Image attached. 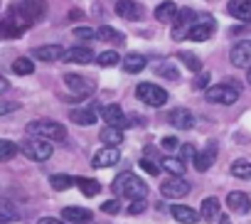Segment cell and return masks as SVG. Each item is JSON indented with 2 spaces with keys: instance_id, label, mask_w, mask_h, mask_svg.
Returning <instances> with one entry per match:
<instances>
[{
  "instance_id": "cell-31",
  "label": "cell",
  "mask_w": 251,
  "mask_h": 224,
  "mask_svg": "<svg viewBox=\"0 0 251 224\" xmlns=\"http://www.w3.org/2000/svg\"><path fill=\"white\" fill-rule=\"evenodd\" d=\"M76 185H79V190L86 195V197H96L99 192H101V182L99 180H89V177H81V180H76Z\"/></svg>"
},
{
  "instance_id": "cell-42",
  "label": "cell",
  "mask_w": 251,
  "mask_h": 224,
  "mask_svg": "<svg viewBox=\"0 0 251 224\" xmlns=\"http://www.w3.org/2000/svg\"><path fill=\"white\" fill-rule=\"evenodd\" d=\"M74 37H79V40H94L96 37V30H91V27H76L74 30Z\"/></svg>"
},
{
  "instance_id": "cell-36",
  "label": "cell",
  "mask_w": 251,
  "mask_h": 224,
  "mask_svg": "<svg viewBox=\"0 0 251 224\" xmlns=\"http://www.w3.org/2000/svg\"><path fill=\"white\" fill-rule=\"evenodd\" d=\"M180 62L190 69V72H200L202 69V62H200V57H195L192 52H180Z\"/></svg>"
},
{
  "instance_id": "cell-11",
  "label": "cell",
  "mask_w": 251,
  "mask_h": 224,
  "mask_svg": "<svg viewBox=\"0 0 251 224\" xmlns=\"http://www.w3.org/2000/svg\"><path fill=\"white\" fill-rule=\"evenodd\" d=\"M118 158H121L118 146H103V148H99V150L94 153L91 165H94V168H111V165L118 163Z\"/></svg>"
},
{
  "instance_id": "cell-5",
  "label": "cell",
  "mask_w": 251,
  "mask_h": 224,
  "mask_svg": "<svg viewBox=\"0 0 251 224\" xmlns=\"http://www.w3.org/2000/svg\"><path fill=\"white\" fill-rule=\"evenodd\" d=\"M136 96H138L146 106H153V108L168 103V91H165L163 86H158V84H151V81L138 84V86H136Z\"/></svg>"
},
{
  "instance_id": "cell-2",
  "label": "cell",
  "mask_w": 251,
  "mask_h": 224,
  "mask_svg": "<svg viewBox=\"0 0 251 224\" xmlns=\"http://www.w3.org/2000/svg\"><path fill=\"white\" fill-rule=\"evenodd\" d=\"M27 133L30 136H37V138H45V141H64L67 138V128L54 121V119H35L27 124Z\"/></svg>"
},
{
  "instance_id": "cell-44",
  "label": "cell",
  "mask_w": 251,
  "mask_h": 224,
  "mask_svg": "<svg viewBox=\"0 0 251 224\" xmlns=\"http://www.w3.org/2000/svg\"><path fill=\"white\" fill-rule=\"evenodd\" d=\"M207 84H209V74L204 72V74H200V76L195 79V84H192V86H195V89H207Z\"/></svg>"
},
{
  "instance_id": "cell-28",
  "label": "cell",
  "mask_w": 251,
  "mask_h": 224,
  "mask_svg": "<svg viewBox=\"0 0 251 224\" xmlns=\"http://www.w3.org/2000/svg\"><path fill=\"white\" fill-rule=\"evenodd\" d=\"M160 168H163L165 173L182 175V173H185V160H182V158H173V155H163V158H160Z\"/></svg>"
},
{
  "instance_id": "cell-13",
  "label": "cell",
  "mask_w": 251,
  "mask_h": 224,
  "mask_svg": "<svg viewBox=\"0 0 251 224\" xmlns=\"http://www.w3.org/2000/svg\"><path fill=\"white\" fill-rule=\"evenodd\" d=\"M168 121H170V126L177 128V131H190V128H195V114H192L190 108H175V111H170Z\"/></svg>"
},
{
  "instance_id": "cell-29",
  "label": "cell",
  "mask_w": 251,
  "mask_h": 224,
  "mask_svg": "<svg viewBox=\"0 0 251 224\" xmlns=\"http://www.w3.org/2000/svg\"><path fill=\"white\" fill-rule=\"evenodd\" d=\"M101 143H103V146H121V143H123V133H121V128H116V126H106V128L101 131Z\"/></svg>"
},
{
  "instance_id": "cell-17",
  "label": "cell",
  "mask_w": 251,
  "mask_h": 224,
  "mask_svg": "<svg viewBox=\"0 0 251 224\" xmlns=\"http://www.w3.org/2000/svg\"><path fill=\"white\" fill-rule=\"evenodd\" d=\"M214 160H217V146H214V143H209L202 153H197V155H195V160H192V163H195V170H197V173H207V170L214 165Z\"/></svg>"
},
{
  "instance_id": "cell-45",
  "label": "cell",
  "mask_w": 251,
  "mask_h": 224,
  "mask_svg": "<svg viewBox=\"0 0 251 224\" xmlns=\"http://www.w3.org/2000/svg\"><path fill=\"white\" fill-rule=\"evenodd\" d=\"M177 146H180V143H177V138H175V136H170V138H165V141H163V148H165V150H175Z\"/></svg>"
},
{
  "instance_id": "cell-9",
  "label": "cell",
  "mask_w": 251,
  "mask_h": 224,
  "mask_svg": "<svg viewBox=\"0 0 251 224\" xmlns=\"http://www.w3.org/2000/svg\"><path fill=\"white\" fill-rule=\"evenodd\" d=\"M229 62L234 67H241V69H249L251 67V40H241L231 47L229 52Z\"/></svg>"
},
{
  "instance_id": "cell-7",
  "label": "cell",
  "mask_w": 251,
  "mask_h": 224,
  "mask_svg": "<svg viewBox=\"0 0 251 224\" xmlns=\"http://www.w3.org/2000/svg\"><path fill=\"white\" fill-rule=\"evenodd\" d=\"M190 190L192 187H190V182L182 175H173V177H168V180L160 182V195L165 199H182V197L190 195Z\"/></svg>"
},
{
  "instance_id": "cell-6",
  "label": "cell",
  "mask_w": 251,
  "mask_h": 224,
  "mask_svg": "<svg viewBox=\"0 0 251 224\" xmlns=\"http://www.w3.org/2000/svg\"><path fill=\"white\" fill-rule=\"evenodd\" d=\"M214 30H217V20L212 15H197L195 23H192V27H190V32H187V40H192V42H207L214 35Z\"/></svg>"
},
{
  "instance_id": "cell-32",
  "label": "cell",
  "mask_w": 251,
  "mask_h": 224,
  "mask_svg": "<svg viewBox=\"0 0 251 224\" xmlns=\"http://www.w3.org/2000/svg\"><path fill=\"white\" fill-rule=\"evenodd\" d=\"M231 175L239 180H251V163L249 160H236L231 163Z\"/></svg>"
},
{
  "instance_id": "cell-1",
  "label": "cell",
  "mask_w": 251,
  "mask_h": 224,
  "mask_svg": "<svg viewBox=\"0 0 251 224\" xmlns=\"http://www.w3.org/2000/svg\"><path fill=\"white\" fill-rule=\"evenodd\" d=\"M113 192L118 197H128V199H138V197H146L148 195V185L133 175V173H121L116 180H113Z\"/></svg>"
},
{
  "instance_id": "cell-34",
  "label": "cell",
  "mask_w": 251,
  "mask_h": 224,
  "mask_svg": "<svg viewBox=\"0 0 251 224\" xmlns=\"http://www.w3.org/2000/svg\"><path fill=\"white\" fill-rule=\"evenodd\" d=\"M118 62H121V54L113 52V50L101 52V54L96 57V64H99V67H113V64H118Z\"/></svg>"
},
{
  "instance_id": "cell-12",
  "label": "cell",
  "mask_w": 251,
  "mask_h": 224,
  "mask_svg": "<svg viewBox=\"0 0 251 224\" xmlns=\"http://www.w3.org/2000/svg\"><path fill=\"white\" fill-rule=\"evenodd\" d=\"M64 84L74 91V94H79L81 99L84 96H89V94H94V81L91 79H86V76H81V74H64Z\"/></svg>"
},
{
  "instance_id": "cell-33",
  "label": "cell",
  "mask_w": 251,
  "mask_h": 224,
  "mask_svg": "<svg viewBox=\"0 0 251 224\" xmlns=\"http://www.w3.org/2000/svg\"><path fill=\"white\" fill-rule=\"evenodd\" d=\"M13 72H15V74H20V76H27V74H32V72H35V64H32V59L20 57V59H15V62H13Z\"/></svg>"
},
{
  "instance_id": "cell-27",
  "label": "cell",
  "mask_w": 251,
  "mask_h": 224,
  "mask_svg": "<svg viewBox=\"0 0 251 224\" xmlns=\"http://www.w3.org/2000/svg\"><path fill=\"white\" fill-rule=\"evenodd\" d=\"M96 40H101V42H111V45H123V35L118 32V30H113V27H108V25H101L99 30H96Z\"/></svg>"
},
{
  "instance_id": "cell-3",
  "label": "cell",
  "mask_w": 251,
  "mask_h": 224,
  "mask_svg": "<svg viewBox=\"0 0 251 224\" xmlns=\"http://www.w3.org/2000/svg\"><path fill=\"white\" fill-rule=\"evenodd\" d=\"M20 153L32 160V163H45L52 158L54 148H52V141H45V138H37V136H30L27 141L20 143Z\"/></svg>"
},
{
  "instance_id": "cell-41",
  "label": "cell",
  "mask_w": 251,
  "mask_h": 224,
  "mask_svg": "<svg viewBox=\"0 0 251 224\" xmlns=\"http://www.w3.org/2000/svg\"><path fill=\"white\" fill-rule=\"evenodd\" d=\"M101 212H106V214L121 212V199H108V202H103V204H101Z\"/></svg>"
},
{
  "instance_id": "cell-30",
  "label": "cell",
  "mask_w": 251,
  "mask_h": 224,
  "mask_svg": "<svg viewBox=\"0 0 251 224\" xmlns=\"http://www.w3.org/2000/svg\"><path fill=\"white\" fill-rule=\"evenodd\" d=\"M20 153V146L13 141H0V163H8Z\"/></svg>"
},
{
  "instance_id": "cell-35",
  "label": "cell",
  "mask_w": 251,
  "mask_h": 224,
  "mask_svg": "<svg viewBox=\"0 0 251 224\" xmlns=\"http://www.w3.org/2000/svg\"><path fill=\"white\" fill-rule=\"evenodd\" d=\"M155 72H158L160 76L170 79V81H175V79L180 76V69H177L175 64H170V62H163V64H158V67H155Z\"/></svg>"
},
{
  "instance_id": "cell-4",
  "label": "cell",
  "mask_w": 251,
  "mask_h": 224,
  "mask_svg": "<svg viewBox=\"0 0 251 224\" xmlns=\"http://www.w3.org/2000/svg\"><path fill=\"white\" fill-rule=\"evenodd\" d=\"M204 96H207L209 103L231 106V103L239 101V86L236 84H214V86H207Z\"/></svg>"
},
{
  "instance_id": "cell-14",
  "label": "cell",
  "mask_w": 251,
  "mask_h": 224,
  "mask_svg": "<svg viewBox=\"0 0 251 224\" xmlns=\"http://www.w3.org/2000/svg\"><path fill=\"white\" fill-rule=\"evenodd\" d=\"M116 15L126 20H141L143 18V5H138L136 0H118L116 3Z\"/></svg>"
},
{
  "instance_id": "cell-24",
  "label": "cell",
  "mask_w": 251,
  "mask_h": 224,
  "mask_svg": "<svg viewBox=\"0 0 251 224\" xmlns=\"http://www.w3.org/2000/svg\"><path fill=\"white\" fill-rule=\"evenodd\" d=\"M177 5L173 3V0H165V3H160L158 8H155V20L158 23H173L175 18H177Z\"/></svg>"
},
{
  "instance_id": "cell-47",
  "label": "cell",
  "mask_w": 251,
  "mask_h": 224,
  "mask_svg": "<svg viewBox=\"0 0 251 224\" xmlns=\"http://www.w3.org/2000/svg\"><path fill=\"white\" fill-rule=\"evenodd\" d=\"M8 89H10V84H8V79H5L3 74H0V94H5Z\"/></svg>"
},
{
  "instance_id": "cell-40",
  "label": "cell",
  "mask_w": 251,
  "mask_h": 224,
  "mask_svg": "<svg viewBox=\"0 0 251 224\" xmlns=\"http://www.w3.org/2000/svg\"><path fill=\"white\" fill-rule=\"evenodd\" d=\"M141 168H143L146 173H151V175H158V173H160V163H153V160H148V158H141Z\"/></svg>"
},
{
  "instance_id": "cell-18",
  "label": "cell",
  "mask_w": 251,
  "mask_h": 224,
  "mask_svg": "<svg viewBox=\"0 0 251 224\" xmlns=\"http://www.w3.org/2000/svg\"><path fill=\"white\" fill-rule=\"evenodd\" d=\"M226 13L241 23H251V0H229Z\"/></svg>"
},
{
  "instance_id": "cell-25",
  "label": "cell",
  "mask_w": 251,
  "mask_h": 224,
  "mask_svg": "<svg viewBox=\"0 0 251 224\" xmlns=\"http://www.w3.org/2000/svg\"><path fill=\"white\" fill-rule=\"evenodd\" d=\"M200 214L204 222H219V199L217 197H207L200 207Z\"/></svg>"
},
{
  "instance_id": "cell-46",
  "label": "cell",
  "mask_w": 251,
  "mask_h": 224,
  "mask_svg": "<svg viewBox=\"0 0 251 224\" xmlns=\"http://www.w3.org/2000/svg\"><path fill=\"white\" fill-rule=\"evenodd\" d=\"M37 224H64L62 219H54V217H42Z\"/></svg>"
},
{
  "instance_id": "cell-10",
  "label": "cell",
  "mask_w": 251,
  "mask_h": 224,
  "mask_svg": "<svg viewBox=\"0 0 251 224\" xmlns=\"http://www.w3.org/2000/svg\"><path fill=\"white\" fill-rule=\"evenodd\" d=\"M101 119L106 121V126H116V128H121V131L128 126V116L123 114V108H121L118 103L103 106V108H101Z\"/></svg>"
},
{
  "instance_id": "cell-48",
  "label": "cell",
  "mask_w": 251,
  "mask_h": 224,
  "mask_svg": "<svg viewBox=\"0 0 251 224\" xmlns=\"http://www.w3.org/2000/svg\"><path fill=\"white\" fill-rule=\"evenodd\" d=\"M249 84H251V67H249Z\"/></svg>"
},
{
  "instance_id": "cell-43",
  "label": "cell",
  "mask_w": 251,
  "mask_h": 224,
  "mask_svg": "<svg viewBox=\"0 0 251 224\" xmlns=\"http://www.w3.org/2000/svg\"><path fill=\"white\" fill-rule=\"evenodd\" d=\"M195 155H197V150H195L192 143H185V146L180 148V158H182V160H195Z\"/></svg>"
},
{
  "instance_id": "cell-8",
  "label": "cell",
  "mask_w": 251,
  "mask_h": 224,
  "mask_svg": "<svg viewBox=\"0 0 251 224\" xmlns=\"http://www.w3.org/2000/svg\"><path fill=\"white\" fill-rule=\"evenodd\" d=\"M195 18H197V13H195V10H190V8L180 10V13H177V18L173 20V23H175V27H173V40H187V32H190V27H192Z\"/></svg>"
},
{
  "instance_id": "cell-39",
  "label": "cell",
  "mask_w": 251,
  "mask_h": 224,
  "mask_svg": "<svg viewBox=\"0 0 251 224\" xmlns=\"http://www.w3.org/2000/svg\"><path fill=\"white\" fill-rule=\"evenodd\" d=\"M146 207H148V202H146V197H138V199H131V204H128V214H141V212H146Z\"/></svg>"
},
{
  "instance_id": "cell-37",
  "label": "cell",
  "mask_w": 251,
  "mask_h": 224,
  "mask_svg": "<svg viewBox=\"0 0 251 224\" xmlns=\"http://www.w3.org/2000/svg\"><path fill=\"white\" fill-rule=\"evenodd\" d=\"M50 185L62 192V190H69V187L74 185V177H69V175H52V177H50Z\"/></svg>"
},
{
  "instance_id": "cell-21",
  "label": "cell",
  "mask_w": 251,
  "mask_h": 224,
  "mask_svg": "<svg viewBox=\"0 0 251 224\" xmlns=\"http://www.w3.org/2000/svg\"><path fill=\"white\" fill-rule=\"evenodd\" d=\"M226 204L231 212H239V214H246L251 209V199L246 192H229L226 195Z\"/></svg>"
},
{
  "instance_id": "cell-15",
  "label": "cell",
  "mask_w": 251,
  "mask_h": 224,
  "mask_svg": "<svg viewBox=\"0 0 251 224\" xmlns=\"http://www.w3.org/2000/svg\"><path fill=\"white\" fill-rule=\"evenodd\" d=\"M32 57L40 62H59L64 57V47L62 45H42L32 50Z\"/></svg>"
},
{
  "instance_id": "cell-38",
  "label": "cell",
  "mask_w": 251,
  "mask_h": 224,
  "mask_svg": "<svg viewBox=\"0 0 251 224\" xmlns=\"http://www.w3.org/2000/svg\"><path fill=\"white\" fill-rule=\"evenodd\" d=\"M18 108H20V103H18V101H5V99H0V116L15 114Z\"/></svg>"
},
{
  "instance_id": "cell-20",
  "label": "cell",
  "mask_w": 251,
  "mask_h": 224,
  "mask_svg": "<svg viewBox=\"0 0 251 224\" xmlns=\"http://www.w3.org/2000/svg\"><path fill=\"white\" fill-rule=\"evenodd\" d=\"M69 119L76 126H94L96 119H99V114H96L94 108H72L69 111Z\"/></svg>"
},
{
  "instance_id": "cell-26",
  "label": "cell",
  "mask_w": 251,
  "mask_h": 224,
  "mask_svg": "<svg viewBox=\"0 0 251 224\" xmlns=\"http://www.w3.org/2000/svg\"><path fill=\"white\" fill-rule=\"evenodd\" d=\"M62 217H64L67 222H76V224L91 222V212L84 209V207H64V209H62Z\"/></svg>"
},
{
  "instance_id": "cell-19",
  "label": "cell",
  "mask_w": 251,
  "mask_h": 224,
  "mask_svg": "<svg viewBox=\"0 0 251 224\" xmlns=\"http://www.w3.org/2000/svg\"><path fill=\"white\" fill-rule=\"evenodd\" d=\"M170 214H173V219H177L180 224H195L202 214L200 212H195L192 207H187V204H173L170 207Z\"/></svg>"
},
{
  "instance_id": "cell-23",
  "label": "cell",
  "mask_w": 251,
  "mask_h": 224,
  "mask_svg": "<svg viewBox=\"0 0 251 224\" xmlns=\"http://www.w3.org/2000/svg\"><path fill=\"white\" fill-rule=\"evenodd\" d=\"M18 219H20L18 207L8 197H0V224H10V222H18Z\"/></svg>"
},
{
  "instance_id": "cell-22",
  "label": "cell",
  "mask_w": 251,
  "mask_h": 224,
  "mask_svg": "<svg viewBox=\"0 0 251 224\" xmlns=\"http://www.w3.org/2000/svg\"><path fill=\"white\" fill-rule=\"evenodd\" d=\"M121 67H123V72H128V74H138V72H143L146 69V57L143 54H126L123 59H121Z\"/></svg>"
},
{
  "instance_id": "cell-16",
  "label": "cell",
  "mask_w": 251,
  "mask_h": 224,
  "mask_svg": "<svg viewBox=\"0 0 251 224\" xmlns=\"http://www.w3.org/2000/svg\"><path fill=\"white\" fill-rule=\"evenodd\" d=\"M62 59L69 62V64H89L96 57H94V52L89 47H69V50H64V57Z\"/></svg>"
}]
</instances>
